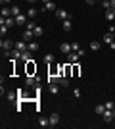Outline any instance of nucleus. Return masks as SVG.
I'll return each mask as SVG.
<instances>
[{
    "label": "nucleus",
    "instance_id": "1",
    "mask_svg": "<svg viewBox=\"0 0 115 129\" xmlns=\"http://www.w3.org/2000/svg\"><path fill=\"white\" fill-rule=\"evenodd\" d=\"M102 118H104V121H105V123H109L111 119L115 118V110H109V108H105V110H104V114H102Z\"/></svg>",
    "mask_w": 115,
    "mask_h": 129
},
{
    "label": "nucleus",
    "instance_id": "2",
    "mask_svg": "<svg viewBox=\"0 0 115 129\" xmlns=\"http://www.w3.org/2000/svg\"><path fill=\"white\" fill-rule=\"evenodd\" d=\"M0 46H2V50H4V52H10V50H14V46H16V44L12 43V41H8V39H2Z\"/></svg>",
    "mask_w": 115,
    "mask_h": 129
},
{
    "label": "nucleus",
    "instance_id": "3",
    "mask_svg": "<svg viewBox=\"0 0 115 129\" xmlns=\"http://www.w3.org/2000/svg\"><path fill=\"white\" fill-rule=\"evenodd\" d=\"M54 14H56V17H58V19H61V21H63V19H71V16H69L65 10H61V8H58Z\"/></svg>",
    "mask_w": 115,
    "mask_h": 129
},
{
    "label": "nucleus",
    "instance_id": "4",
    "mask_svg": "<svg viewBox=\"0 0 115 129\" xmlns=\"http://www.w3.org/2000/svg\"><path fill=\"white\" fill-rule=\"evenodd\" d=\"M0 23H2V25H6V27L17 25V23H16V17H0Z\"/></svg>",
    "mask_w": 115,
    "mask_h": 129
},
{
    "label": "nucleus",
    "instance_id": "5",
    "mask_svg": "<svg viewBox=\"0 0 115 129\" xmlns=\"http://www.w3.org/2000/svg\"><path fill=\"white\" fill-rule=\"evenodd\" d=\"M81 58L79 56V52H69L67 54V64H77V60Z\"/></svg>",
    "mask_w": 115,
    "mask_h": 129
},
{
    "label": "nucleus",
    "instance_id": "6",
    "mask_svg": "<svg viewBox=\"0 0 115 129\" xmlns=\"http://www.w3.org/2000/svg\"><path fill=\"white\" fill-rule=\"evenodd\" d=\"M35 60H29L27 62V75H33V73H37V66L33 64Z\"/></svg>",
    "mask_w": 115,
    "mask_h": 129
},
{
    "label": "nucleus",
    "instance_id": "7",
    "mask_svg": "<svg viewBox=\"0 0 115 129\" xmlns=\"http://www.w3.org/2000/svg\"><path fill=\"white\" fill-rule=\"evenodd\" d=\"M58 10V6L54 4V2H46V4L42 6V12H56Z\"/></svg>",
    "mask_w": 115,
    "mask_h": 129
},
{
    "label": "nucleus",
    "instance_id": "8",
    "mask_svg": "<svg viewBox=\"0 0 115 129\" xmlns=\"http://www.w3.org/2000/svg\"><path fill=\"white\" fill-rule=\"evenodd\" d=\"M113 41H115L113 33H111V31H105V33H104V43H105V44H111Z\"/></svg>",
    "mask_w": 115,
    "mask_h": 129
},
{
    "label": "nucleus",
    "instance_id": "9",
    "mask_svg": "<svg viewBox=\"0 0 115 129\" xmlns=\"http://www.w3.org/2000/svg\"><path fill=\"white\" fill-rule=\"evenodd\" d=\"M16 48L21 50V52H25V50H29V43H25V41H17V43H16Z\"/></svg>",
    "mask_w": 115,
    "mask_h": 129
},
{
    "label": "nucleus",
    "instance_id": "10",
    "mask_svg": "<svg viewBox=\"0 0 115 129\" xmlns=\"http://www.w3.org/2000/svg\"><path fill=\"white\" fill-rule=\"evenodd\" d=\"M33 37H35V33H33V31H29V29H25V31H23V35H21V39L25 41V43H27V41H31Z\"/></svg>",
    "mask_w": 115,
    "mask_h": 129
},
{
    "label": "nucleus",
    "instance_id": "11",
    "mask_svg": "<svg viewBox=\"0 0 115 129\" xmlns=\"http://www.w3.org/2000/svg\"><path fill=\"white\" fill-rule=\"evenodd\" d=\"M60 50H61L63 54H65V56H67L69 52H73V50H71V43H63V44L60 46Z\"/></svg>",
    "mask_w": 115,
    "mask_h": 129
},
{
    "label": "nucleus",
    "instance_id": "12",
    "mask_svg": "<svg viewBox=\"0 0 115 129\" xmlns=\"http://www.w3.org/2000/svg\"><path fill=\"white\" fill-rule=\"evenodd\" d=\"M48 119H50V127H54V125H58V121H60V114H52Z\"/></svg>",
    "mask_w": 115,
    "mask_h": 129
},
{
    "label": "nucleus",
    "instance_id": "13",
    "mask_svg": "<svg viewBox=\"0 0 115 129\" xmlns=\"http://www.w3.org/2000/svg\"><path fill=\"white\" fill-rule=\"evenodd\" d=\"M31 54H33L31 50H25V52H21V58H19V60H21V62H29V60H33V58H31Z\"/></svg>",
    "mask_w": 115,
    "mask_h": 129
},
{
    "label": "nucleus",
    "instance_id": "14",
    "mask_svg": "<svg viewBox=\"0 0 115 129\" xmlns=\"http://www.w3.org/2000/svg\"><path fill=\"white\" fill-rule=\"evenodd\" d=\"M10 58H14V60H19V58H21V50H17V48L10 50Z\"/></svg>",
    "mask_w": 115,
    "mask_h": 129
},
{
    "label": "nucleus",
    "instance_id": "15",
    "mask_svg": "<svg viewBox=\"0 0 115 129\" xmlns=\"http://www.w3.org/2000/svg\"><path fill=\"white\" fill-rule=\"evenodd\" d=\"M105 19H107V21H113L115 19V10L113 8H111V10H105Z\"/></svg>",
    "mask_w": 115,
    "mask_h": 129
},
{
    "label": "nucleus",
    "instance_id": "16",
    "mask_svg": "<svg viewBox=\"0 0 115 129\" xmlns=\"http://www.w3.org/2000/svg\"><path fill=\"white\" fill-rule=\"evenodd\" d=\"M16 23H17V25H25V23H27V17L19 14V16H16Z\"/></svg>",
    "mask_w": 115,
    "mask_h": 129
},
{
    "label": "nucleus",
    "instance_id": "17",
    "mask_svg": "<svg viewBox=\"0 0 115 129\" xmlns=\"http://www.w3.org/2000/svg\"><path fill=\"white\" fill-rule=\"evenodd\" d=\"M50 92H52V94H58V92H60V85H58V83H50Z\"/></svg>",
    "mask_w": 115,
    "mask_h": 129
},
{
    "label": "nucleus",
    "instance_id": "18",
    "mask_svg": "<svg viewBox=\"0 0 115 129\" xmlns=\"http://www.w3.org/2000/svg\"><path fill=\"white\" fill-rule=\"evenodd\" d=\"M71 29H73L71 19H63V31H71Z\"/></svg>",
    "mask_w": 115,
    "mask_h": 129
},
{
    "label": "nucleus",
    "instance_id": "19",
    "mask_svg": "<svg viewBox=\"0 0 115 129\" xmlns=\"http://www.w3.org/2000/svg\"><path fill=\"white\" fill-rule=\"evenodd\" d=\"M33 33H35V37H42V35H44V29H42L40 25H37V27L33 29Z\"/></svg>",
    "mask_w": 115,
    "mask_h": 129
},
{
    "label": "nucleus",
    "instance_id": "20",
    "mask_svg": "<svg viewBox=\"0 0 115 129\" xmlns=\"http://www.w3.org/2000/svg\"><path fill=\"white\" fill-rule=\"evenodd\" d=\"M38 48H40V44H38V43H35V41L29 43V50H31V52H37Z\"/></svg>",
    "mask_w": 115,
    "mask_h": 129
},
{
    "label": "nucleus",
    "instance_id": "21",
    "mask_svg": "<svg viewBox=\"0 0 115 129\" xmlns=\"http://www.w3.org/2000/svg\"><path fill=\"white\" fill-rule=\"evenodd\" d=\"M38 125H40V127H48V125H50V119L48 118H40V119H38Z\"/></svg>",
    "mask_w": 115,
    "mask_h": 129
},
{
    "label": "nucleus",
    "instance_id": "22",
    "mask_svg": "<svg viewBox=\"0 0 115 129\" xmlns=\"http://www.w3.org/2000/svg\"><path fill=\"white\" fill-rule=\"evenodd\" d=\"M2 17H12V8H2Z\"/></svg>",
    "mask_w": 115,
    "mask_h": 129
},
{
    "label": "nucleus",
    "instance_id": "23",
    "mask_svg": "<svg viewBox=\"0 0 115 129\" xmlns=\"http://www.w3.org/2000/svg\"><path fill=\"white\" fill-rule=\"evenodd\" d=\"M37 14H38V12L35 10V8H29V10H27V17H31V19H35V17H37Z\"/></svg>",
    "mask_w": 115,
    "mask_h": 129
},
{
    "label": "nucleus",
    "instance_id": "24",
    "mask_svg": "<svg viewBox=\"0 0 115 129\" xmlns=\"http://www.w3.org/2000/svg\"><path fill=\"white\" fill-rule=\"evenodd\" d=\"M60 87H65V89L69 87V79H67L65 75H61V79H60Z\"/></svg>",
    "mask_w": 115,
    "mask_h": 129
},
{
    "label": "nucleus",
    "instance_id": "25",
    "mask_svg": "<svg viewBox=\"0 0 115 129\" xmlns=\"http://www.w3.org/2000/svg\"><path fill=\"white\" fill-rule=\"evenodd\" d=\"M19 14H21V8H19V6H12V16L16 17V16H19Z\"/></svg>",
    "mask_w": 115,
    "mask_h": 129
},
{
    "label": "nucleus",
    "instance_id": "26",
    "mask_svg": "<svg viewBox=\"0 0 115 129\" xmlns=\"http://www.w3.org/2000/svg\"><path fill=\"white\" fill-rule=\"evenodd\" d=\"M90 50H94V52L100 50V43H98V41H92V43H90Z\"/></svg>",
    "mask_w": 115,
    "mask_h": 129
},
{
    "label": "nucleus",
    "instance_id": "27",
    "mask_svg": "<svg viewBox=\"0 0 115 129\" xmlns=\"http://www.w3.org/2000/svg\"><path fill=\"white\" fill-rule=\"evenodd\" d=\"M44 62H46V64H52V62H54V56H52V54H44Z\"/></svg>",
    "mask_w": 115,
    "mask_h": 129
},
{
    "label": "nucleus",
    "instance_id": "28",
    "mask_svg": "<svg viewBox=\"0 0 115 129\" xmlns=\"http://www.w3.org/2000/svg\"><path fill=\"white\" fill-rule=\"evenodd\" d=\"M104 110H105V104H100V106H96V114H98V116H102V114H104Z\"/></svg>",
    "mask_w": 115,
    "mask_h": 129
},
{
    "label": "nucleus",
    "instance_id": "29",
    "mask_svg": "<svg viewBox=\"0 0 115 129\" xmlns=\"http://www.w3.org/2000/svg\"><path fill=\"white\" fill-rule=\"evenodd\" d=\"M82 71H81V68H79V66L77 64H73V75H81Z\"/></svg>",
    "mask_w": 115,
    "mask_h": 129
},
{
    "label": "nucleus",
    "instance_id": "30",
    "mask_svg": "<svg viewBox=\"0 0 115 129\" xmlns=\"http://www.w3.org/2000/svg\"><path fill=\"white\" fill-rule=\"evenodd\" d=\"M35 27H37V25H35V21H27V23H25V29H29V31H33Z\"/></svg>",
    "mask_w": 115,
    "mask_h": 129
},
{
    "label": "nucleus",
    "instance_id": "31",
    "mask_svg": "<svg viewBox=\"0 0 115 129\" xmlns=\"http://www.w3.org/2000/svg\"><path fill=\"white\" fill-rule=\"evenodd\" d=\"M71 50L73 52H79V50H81V44L79 43H71Z\"/></svg>",
    "mask_w": 115,
    "mask_h": 129
},
{
    "label": "nucleus",
    "instance_id": "32",
    "mask_svg": "<svg viewBox=\"0 0 115 129\" xmlns=\"http://www.w3.org/2000/svg\"><path fill=\"white\" fill-rule=\"evenodd\" d=\"M102 6H104V10H111V2H109V0H104Z\"/></svg>",
    "mask_w": 115,
    "mask_h": 129
},
{
    "label": "nucleus",
    "instance_id": "33",
    "mask_svg": "<svg viewBox=\"0 0 115 129\" xmlns=\"http://www.w3.org/2000/svg\"><path fill=\"white\" fill-rule=\"evenodd\" d=\"M105 108H109V110H115V102H111V100H107V102H105Z\"/></svg>",
    "mask_w": 115,
    "mask_h": 129
},
{
    "label": "nucleus",
    "instance_id": "34",
    "mask_svg": "<svg viewBox=\"0 0 115 129\" xmlns=\"http://www.w3.org/2000/svg\"><path fill=\"white\" fill-rule=\"evenodd\" d=\"M8 29H10V27L2 25V29H0V35H2V39H4V35H6V33H8Z\"/></svg>",
    "mask_w": 115,
    "mask_h": 129
},
{
    "label": "nucleus",
    "instance_id": "35",
    "mask_svg": "<svg viewBox=\"0 0 115 129\" xmlns=\"http://www.w3.org/2000/svg\"><path fill=\"white\" fill-rule=\"evenodd\" d=\"M73 96H75V98H81V89H75V91H73Z\"/></svg>",
    "mask_w": 115,
    "mask_h": 129
},
{
    "label": "nucleus",
    "instance_id": "36",
    "mask_svg": "<svg viewBox=\"0 0 115 129\" xmlns=\"http://www.w3.org/2000/svg\"><path fill=\"white\" fill-rule=\"evenodd\" d=\"M94 2H96V0H86V4H88V6H94Z\"/></svg>",
    "mask_w": 115,
    "mask_h": 129
},
{
    "label": "nucleus",
    "instance_id": "37",
    "mask_svg": "<svg viewBox=\"0 0 115 129\" xmlns=\"http://www.w3.org/2000/svg\"><path fill=\"white\" fill-rule=\"evenodd\" d=\"M109 46H111V50H115V41H113V43L109 44Z\"/></svg>",
    "mask_w": 115,
    "mask_h": 129
},
{
    "label": "nucleus",
    "instance_id": "38",
    "mask_svg": "<svg viewBox=\"0 0 115 129\" xmlns=\"http://www.w3.org/2000/svg\"><path fill=\"white\" fill-rule=\"evenodd\" d=\"M111 8H113V10H115V0H111Z\"/></svg>",
    "mask_w": 115,
    "mask_h": 129
},
{
    "label": "nucleus",
    "instance_id": "39",
    "mask_svg": "<svg viewBox=\"0 0 115 129\" xmlns=\"http://www.w3.org/2000/svg\"><path fill=\"white\" fill-rule=\"evenodd\" d=\"M42 2H44V4H46V2H52V0H42Z\"/></svg>",
    "mask_w": 115,
    "mask_h": 129
},
{
    "label": "nucleus",
    "instance_id": "40",
    "mask_svg": "<svg viewBox=\"0 0 115 129\" xmlns=\"http://www.w3.org/2000/svg\"><path fill=\"white\" fill-rule=\"evenodd\" d=\"M29 2H37V0H29Z\"/></svg>",
    "mask_w": 115,
    "mask_h": 129
},
{
    "label": "nucleus",
    "instance_id": "41",
    "mask_svg": "<svg viewBox=\"0 0 115 129\" xmlns=\"http://www.w3.org/2000/svg\"><path fill=\"white\" fill-rule=\"evenodd\" d=\"M113 25H115V19H113Z\"/></svg>",
    "mask_w": 115,
    "mask_h": 129
},
{
    "label": "nucleus",
    "instance_id": "42",
    "mask_svg": "<svg viewBox=\"0 0 115 129\" xmlns=\"http://www.w3.org/2000/svg\"><path fill=\"white\" fill-rule=\"evenodd\" d=\"M113 121H115V118H113Z\"/></svg>",
    "mask_w": 115,
    "mask_h": 129
}]
</instances>
